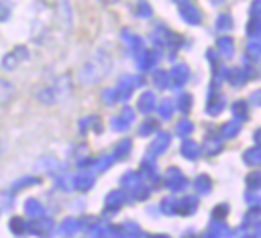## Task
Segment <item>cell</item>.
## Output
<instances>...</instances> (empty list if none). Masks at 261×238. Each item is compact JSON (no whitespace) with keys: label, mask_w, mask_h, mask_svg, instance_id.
Returning a JSON list of instances; mask_svg holds the SVG:
<instances>
[{"label":"cell","mask_w":261,"mask_h":238,"mask_svg":"<svg viewBox=\"0 0 261 238\" xmlns=\"http://www.w3.org/2000/svg\"><path fill=\"white\" fill-rule=\"evenodd\" d=\"M10 96H12V85H10L8 81L0 79V104H2V102H6Z\"/></svg>","instance_id":"obj_1"}]
</instances>
